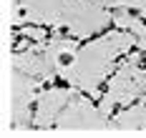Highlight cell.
Segmentation results:
<instances>
[{
  "instance_id": "obj_2",
  "label": "cell",
  "mask_w": 146,
  "mask_h": 138,
  "mask_svg": "<svg viewBox=\"0 0 146 138\" xmlns=\"http://www.w3.org/2000/svg\"><path fill=\"white\" fill-rule=\"evenodd\" d=\"M60 128H103V121H101V116L96 110H91L88 103H83V101L76 98L71 106H68V110L63 113Z\"/></svg>"
},
{
  "instance_id": "obj_3",
  "label": "cell",
  "mask_w": 146,
  "mask_h": 138,
  "mask_svg": "<svg viewBox=\"0 0 146 138\" xmlns=\"http://www.w3.org/2000/svg\"><path fill=\"white\" fill-rule=\"evenodd\" d=\"M68 95L66 91H48L40 98V108H38V126H48L53 121V116L60 110V106H66Z\"/></svg>"
},
{
  "instance_id": "obj_1",
  "label": "cell",
  "mask_w": 146,
  "mask_h": 138,
  "mask_svg": "<svg viewBox=\"0 0 146 138\" xmlns=\"http://www.w3.org/2000/svg\"><path fill=\"white\" fill-rule=\"evenodd\" d=\"M144 85H146V78H144V73L136 68V63L121 68L118 76L113 78V83H111L108 95L103 98V110H108V108L113 106V103H118V101H121V103L131 101L133 95H139V93L144 91Z\"/></svg>"
},
{
  "instance_id": "obj_4",
  "label": "cell",
  "mask_w": 146,
  "mask_h": 138,
  "mask_svg": "<svg viewBox=\"0 0 146 138\" xmlns=\"http://www.w3.org/2000/svg\"><path fill=\"white\" fill-rule=\"evenodd\" d=\"M116 123L121 128H141V126H146V106H139L133 110H129V113H123Z\"/></svg>"
}]
</instances>
